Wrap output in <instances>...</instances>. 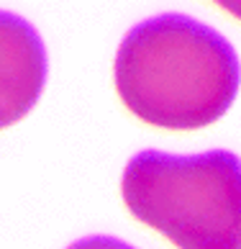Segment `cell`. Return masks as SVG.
Instances as JSON below:
<instances>
[{"instance_id":"1","label":"cell","mask_w":241,"mask_h":249,"mask_svg":"<svg viewBox=\"0 0 241 249\" xmlns=\"http://www.w3.org/2000/svg\"><path fill=\"white\" fill-rule=\"evenodd\" d=\"M116 90L138 121L195 131L228 113L241 85L236 49L216 29L182 13L141 21L116 54Z\"/></svg>"},{"instance_id":"2","label":"cell","mask_w":241,"mask_h":249,"mask_svg":"<svg viewBox=\"0 0 241 249\" xmlns=\"http://www.w3.org/2000/svg\"><path fill=\"white\" fill-rule=\"evenodd\" d=\"M120 193L136 221L177 249H241V160L226 149L138 152Z\"/></svg>"},{"instance_id":"3","label":"cell","mask_w":241,"mask_h":249,"mask_svg":"<svg viewBox=\"0 0 241 249\" xmlns=\"http://www.w3.org/2000/svg\"><path fill=\"white\" fill-rule=\"evenodd\" d=\"M46 82V49L26 18L0 11V131L39 103Z\"/></svg>"},{"instance_id":"4","label":"cell","mask_w":241,"mask_h":249,"mask_svg":"<svg viewBox=\"0 0 241 249\" xmlns=\"http://www.w3.org/2000/svg\"><path fill=\"white\" fill-rule=\"evenodd\" d=\"M67 249H134V247L120 242V239H113V236H87V239L75 242Z\"/></svg>"},{"instance_id":"5","label":"cell","mask_w":241,"mask_h":249,"mask_svg":"<svg viewBox=\"0 0 241 249\" xmlns=\"http://www.w3.org/2000/svg\"><path fill=\"white\" fill-rule=\"evenodd\" d=\"M210 3H216L218 8H224L226 13H231L234 18L241 21V0H210Z\"/></svg>"}]
</instances>
